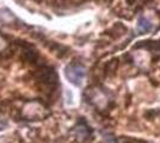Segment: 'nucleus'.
<instances>
[{"label":"nucleus","instance_id":"nucleus-1","mask_svg":"<svg viewBox=\"0 0 160 143\" xmlns=\"http://www.w3.org/2000/svg\"><path fill=\"white\" fill-rule=\"evenodd\" d=\"M65 74H66V78L69 80L71 83H73L75 86H80L82 83L84 76H85V69L80 63L72 62L66 67Z\"/></svg>","mask_w":160,"mask_h":143},{"label":"nucleus","instance_id":"nucleus-2","mask_svg":"<svg viewBox=\"0 0 160 143\" xmlns=\"http://www.w3.org/2000/svg\"><path fill=\"white\" fill-rule=\"evenodd\" d=\"M36 78L41 83H43L46 86H55L56 81H58V76L55 74L54 69L50 68V67L40 68L36 73Z\"/></svg>","mask_w":160,"mask_h":143},{"label":"nucleus","instance_id":"nucleus-3","mask_svg":"<svg viewBox=\"0 0 160 143\" xmlns=\"http://www.w3.org/2000/svg\"><path fill=\"white\" fill-rule=\"evenodd\" d=\"M136 30L140 32V35L147 34V32H149L152 30V24L148 19L143 18V17H140L139 21H138V25H136Z\"/></svg>","mask_w":160,"mask_h":143}]
</instances>
